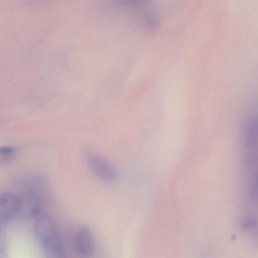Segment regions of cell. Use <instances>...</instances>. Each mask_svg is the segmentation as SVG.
<instances>
[{
  "mask_svg": "<svg viewBox=\"0 0 258 258\" xmlns=\"http://www.w3.org/2000/svg\"><path fill=\"white\" fill-rule=\"evenodd\" d=\"M48 258H66L64 248L47 252Z\"/></svg>",
  "mask_w": 258,
  "mask_h": 258,
  "instance_id": "8",
  "label": "cell"
},
{
  "mask_svg": "<svg viewBox=\"0 0 258 258\" xmlns=\"http://www.w3.org/2000/svg\"><path fill=\"white\" fill-rule=\"evenodd\" d=\"M76 250L83 258H89L95 251V242L93 233L89 227L82 226L77 230L75 239Z\"/></svg>",
  "mask_w": 258,
  "mask_h": 258,
  "instance_id": "3",
  "label": "cell"
},
{
  "mask_svg": "<svg viewBox=\"0 0 258 258\" xmlns=\"http://www.w3.org/2000/svg\"><path fill=\"white\" fill-rule=\"evenodd\" d=\"M14 149L12 147H0V161L6 162L10 160L14 154Z\"/></svg>",
  "mask_w": 258,
  "mask_h": 258,
  "instance_id": "7",
  "label": "cell"
},
{
  "mask_svg": "<svg viewBox=\"0 0 258 258\" xmlns=\"http://www.w3.org/2000/svg\"><path fill=\"white\" fill-rule=\"evenodd\" d=\"M40 207V201L35 194L26 193L18 197V215L23 219L29 220L35 217Z\"/></svg>",
  "mask_w": 258,
  "mask_h": 258,
  "instance_id": "5",
  "label": "cell"
},
{
  "mask_svg": "<svg viewBox=\"0 0 258 258\" xmlns=\"http://www.w3.org/2000/svg\"><path fill=\"white\" fill-rule=\"evenodd\" d=\"M18 197L6 193L0 195V225L10 222L18 215Z\"/></svg>",
  "mask_w": 258,
  "mask_h": 258,
  "instance_id": "4",
  "label": "cell"
},
{
  "mask_svg": "<svg viewBox=\"0 0 258 258\" xmlns=\"http://www.w3.org/2000/svg\"><path fill=\"white\" fill-rule=\"evenodd\" d=\"M34 229L39 242L46 252L63 247L57 226L50 217L39 218L35 222Z\"/></svg>",
  "mask_w": 258,
  "mask_h": 258,
  "instance_id": "1",
  "label": "cell"
},
{
  "mask_svg": "<svg viewBox=\"0 0 258 258\" xmlns=\"http://www.w3.org/2000/svg\"><path fill=\"white\" fill-rule=\"evenodd\" d=\"M0 258H8L7 238L2 231H0Z\"/></svg>",
  "mask_w": 258,
  "mask_h": 258,
  "instance_id": "6",
  "label": "cell"
},
{
  "mask_svg": "<svg viewBox=\"0 0 258 258\" xmlns=\"http://www.w3.org/2000/svg\"><path fill=\"white\" fill-rule=\"evenodd\" d=\"M86 161L92 173L100 180L112 183L117 179L118 174L115 168L101 157L88 153L86 155Z\"/></svg>",
  "mask_w": 258,
  "mask_h": 258,
  "instance_id": "2",
  "label": "cell"
}]
</instances>
